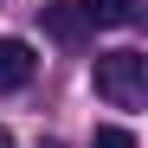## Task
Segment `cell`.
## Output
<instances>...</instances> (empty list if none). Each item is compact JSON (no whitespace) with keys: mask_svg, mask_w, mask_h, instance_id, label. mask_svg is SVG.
<instances>
[{"mask_svg":"<svg viewBox=\"0 0 148 148\" xmlns=\"http://www.w3.org/2000/svg\"><path fill=\"white\" fill-rule=\"evenodd\" d=\"M97 97L116 110H135L148 97V58L142 52H103L97 58Z\"/></svg>","mask_w":148,"mask_h":148,"instance_id":"1","label":"cell"},{"mask_svg":"<svg viewBox=\"0 0 148 148\" xmlns=\"http://www.w3.org/2000/svg\"><path fill=\"white\" fill-rule=\"evenodd\" d=\"M32 71H39V58H32L26 39H0V97H7V90H26Z\"/></svg>","mask_w":148,"mask_h":148,"instance_id":"2","label":"cell"},{"mask_svg":"<svg viewBox=\"0 0 148 148\" xmlns=\"http://www.w3.org/2000/svg\"><path fill=\"white\" fill-rule=\"evenodd\" d=\"M77 13L90 19V26H135L142 0H77Z\"/></svg>","mask_w":148,"mask_h":148,"instance_id":"3","label":"cell"},{"mask_svg":"<svg viewBox=\"0 0 148 148\" xmlns=\"http://www.w3.org/2000/svg\"><path fill=\"white\" fill-rule=\"evenodd\" d=\"M39 13H45V26H52V39H64V45L84 39V13H77V0H52V7H39Z\"/></svg>","mask_w":148,"mask_h":148,"instance_id":"4","label":"cell"},{"mask_svg":"<svg viewBox=\"0 0 148 148\" xmlns=\"http://www.w3.org/2000/svg\"><path fill=\"white\" fill-rule=\"evenodd\" d=\"M90 148H135V135H129V129H116V122H103V129L90 135Z\"/></svg>","mask_w":148,"mask_h":148,"instance_id":"5","label":"cell"},{"mask_svg":"<svg viewBox=\"0 0 148 148\" xmlns=\"http://www.w3.org/2000/svg\"><path fill=\"white\" fill-rule=\"evenodd\" d=\"M0 148H13V135H7V129H0Z\"/></svg>","mask_w":148,"mask_h":148,"instance_id":"6","label":"cell"}]
</instances>
